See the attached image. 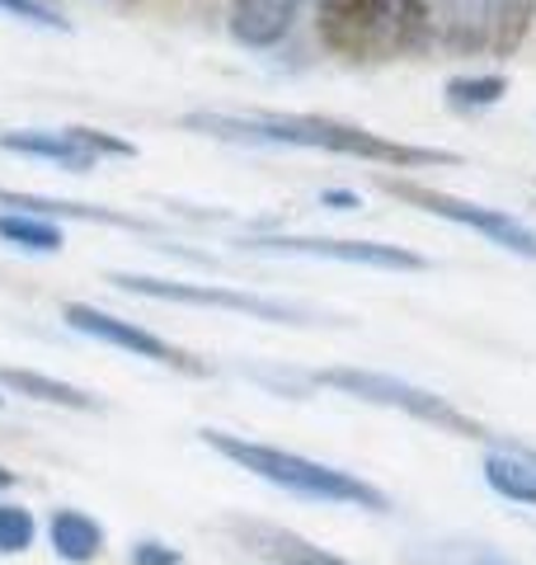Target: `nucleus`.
<instances>
[{"label":"nucleus","mask_w":536,"mask_h":565,"mask_svg":"<svg viewBox=\"0 0 536 565\" xmlns=\"http://www.w3.org/2000/svg\"><path fill=\"white\" fill-rule=\"evenodd\" d=\"M377 184L419 212H433L442 222H457V226H471L485 241H494L499 250L508 255H523V259H536V232L527 222H517L513 212L504 207H485V203H467V199H452L442 189H428V184H415V180H400V174H377Z\"/></svg>","instance_id":"423d86ee"},{"label":"nucleus","mask_w":536,"mask_h":565,"mask_svg":"<svg viewBox=\"0 0 536 565\" xmlns=\"http://www.w3.org/2000/svg\"><path fill=\"white\" fill-rule=\"evenodd\" d=\"M33 537H39V523H33L29 509L14 504V500H0V556L29 552Z\"/></svg>","instance_id":"412c9836"},{"label":"nucleus","mask_w":536,"mask_h":565,"mask_svg":"<svg viewBox=\"0 0 536 565\" xmlns=\"http://www.w3.org/2000/svg\"><path fill=\"white\" fill-rule=\"evenodd\" d=\"M0 212H24V217H43V222H89V226H118V232L132 236H160L165 226L151 217H137V212H118V207H99V203H76V199H52V193H20L0 184Z\"/></svg>","instance_id":"9b49d317"},{"label":"nucleus","mask_w":536,"mask_h":565,"mask_svg":"<svg viewBox=\"0 0 536 565\" xmlns=\"http://www.w3.org/2000/svg\"><path fill=\"white\" fill-rule=\"evenodd\" d=\"M536 24V0H494V29H490V52L494 57H517Z\"/></svg>","instance_id":"a211bd4d"},{"label":"nucleus","mask_w":536,"mask_h":565,"mask_svg":"<svg viewBox=\"0 0 536 565\" xmlns=\"http://www.w3.org/2000/svg\"><path fill=\"white\" fill-rule=\"evenodd\" d=\"M240 250L249 255H307V259H339V264H367V269H386V274H424L428 259L405 250V245H386V241H339V236H240Z\"/></svg>","instance_id":"1a4fd4ad"},{"label":"nucleus","mask_w":536,"mask_h":565,"mask_svg":"<svg viewBox=\"0 0 536 565\" xmlns=\"http://www.w3.org/2000/svg\"><path fill=\"white\" fill-rule=\"evenodd\" d=\"M47 542H52V552H57L66 565H89V561L104 556L109 533H104V523H95L85 509H52Z\"/></svg>","instance_id":"2eb2a0df"},{"label":"nucleus","mask_w":536,"mask_h":565,"mask_svg":"<svg viewBox=\"0 0 536 565\" xmlns=\"http://www.w3.org/2000/svg\"><path fill=\"white\" fill-rule=\"evenodd\" d=\"M0 386L14 396H29V401H43V405H62V411H104V401L99 396H89L81 392V386H71V382H57V377H47V373H33V367H0Z\"/></svg>","instance_id":"f3484780"},{"label":"nucleus","mask_w":536,"mask_h":565,"mask_svg":"<svg viewBox=\"0 0 536 565\" xmlns=\"http://www.w3.org/2000/svg\"><path fill=\"white\" fill-rule=\"evenodd\" d=\"M0 14L10 20H24V24H39V29H57V33H71V20L57 0H0Z\"/></svg>","instance_id":"4be33fe9"},{"label":"nucleus","mask_w":536,"mask_h":565,"mask_svg":"<svg viewBox=\"0 0 536 565\" xmlns=\"http://www.w3.org/2000/svg\"><path fill=\"white\" fill-rule=\"evenodd\" d=\"M179 128L222 137V141H245V147H301V151H330L349 156V161H372V166H396V170H428V166H461L457 151L442 147H409V141H390L382 132H367L357 122L325 118V114H217L199 109L184 114Z\"/></svg>","instance_id":"f257e3e1"},{"label":"nucleus","mask_w":536,"mask_h":565,"mask_svg":"<svg viewBox=\"0 0 536 565\" xmlns=\"http://www.w3.org/2000/svg\"><path fill=\"white\" fill-rule=\"evenodd\" d=\"M0 151L29 156V161H47L57 170L85 174L99 161H132L137 147L104 128H10L0 132Z\"/></svg>","instance_id":"0eeeda50"},{"label":"nucleus","mask_w":536,"mask_h":565,"mask_svg":"<svg viewBox=\"0 0 536 565\" xmlns=\"http://www.w3.org/2000/svg\"><path fill=\"white\" fill-rule=\"evenodd\" d=\"M203 444L236 462L240 471L259 476V481L301 494V500H320V504H349V509H367V514H390V494L382 486L363 481L344 467H330V462H315V457H301L288 448H274V444H255L245 434H226V429H203Z\"/></svg>","instance_id":"7ed1b4c3"},{"label":"nucleus","mask_w":536,"mask_h":565,"mask_svg":"<svg viewBox=\"0 0 536 565\" xmlns=\"http://www.w3.org/2000/svg\"><path fill=\"white\" fill-rule=\"evenodd\" d=\"M128 565H179V552L160 537H141V542H132Z\"/></svg>","instance_id":"5701e85b"},{"label":"nucleus","mask_w":536,"mask_h":565,"mask_svg":"<svg viewBox=\"0 0 536 565\" xmlns=\"http://www.w3.org/2000/svg\"><path fill=\"white\" fill-rule=\"evenodd\" d=\"M315 33L334 57L377 66L433 47V0H315Z\"/></svg>","instance_id":"f03ea898"},{"label":"nucleus","mask_w":536,"mask_h":565,"mask_svg":"<svg viewBox=\"0 0 536 565\" xmlns=\"http://www.w3.org/2000/svg\"><path fill=\"white\" fill-rule=\"evenodd\" d=\"M311 386H330L339 396L367 401V405H386V411H400L419 424H433L438 434H457V438H475V444H494V434L485 424H475L467 411H457L447 396L428 392V386H415L405 377L390 373H372V367H320V373L307 377Z\"/></svg>","instance_id":"20e7f679"},{"label":"nucleus","mask_w":536,"mask_h":565,"mask_svg":"<svg viewBox=\"0 0 536 565\" xmlns=\"http://www.w3.org/2000/svg\"><path fill=\"white\" fill-rule=\"evenodd\" d=\"M118 292L132 297H151V302H174V307H212V311H236L249 321H268V326H339L334 316L301 307V302H282V297H264V292H245V288H222V282H184V278H151V274H109Z\"/></svg>","instance_id":"39448f33"},{"label":"nucleus","mask_w":536,"mask_h":565,"mask_svg":"<svg viewBox=\"0 0 536 565\" xmlns=\"http://www.w3.org/2000/svg\"><path fill=\"white\" fill-rule=\"evenodd\" d=\"M301 0H231V39L240 47H278L297 24Z\"/></svg>","instance_id":"f8f14e48"},{"label":"nucleus","mask_w":536,"mask_h":565,"mask_svg":"<svg viewBox=\"0 0 536 565\" xmlns=\"http://www.w3.org/2000/svg\"><path fill=\"white\" fill-rule=\"evenodd\" d=\"M485 486L499 494V500L536 509V467L527 457V444L494 434V444L485 452Z\"/></svg>","instance_id":"ddd939ff"},{"label":"nucleus","mask_w":536,"mask_h":565,"mask_svg":"<svg viewBox=\"0 0 536 565\" xmlns=\"http://www.w3.org/2000/svg\"><path fill=\"white\" fill-rule=\"evenodd\" d=\"M62 321L76 334H89V340L122 349V353H132V359H147L156 367H170V373H184V377H207L212 373V367L203 359H193L189 349H179L170 340H160L156 330H141L137 321H122V316H109V311H99L89 302H66Z\"/></svg>","instance_id":"6e6552de"},{"label":"nucleus","mask_w":536,"mask_h":565,"mask_svg":"<svg viewBox=\"0 0 536 565\" xmlns=\"http://www.w3.org/2000/svg\"><path fill=\"white\" fill-rule=\"evenodd\" d=\"M494 0H438V33L452 57H480L490 52Z\"/></svg>","instance_id":"4468645a"},{"label":"nucleus","mask_w":536,"mask_h":565,"mask_svg":"<svg viewBox=\"0 0 536 565\" xmlns=\"http://www.w3.org/2000/svg\"><path fill=\"white\" fill-rule=\"evenodd\" d=\"M442 95L457 114H485L508 95V81L499 71H490V76H452L442 85Z\"/></svg>","instance_id":"aec40b11"},{"label":"nucleus","mask_w":536,"mask_h":565,"mask_svg":"<svg viewBox=\"0 0 536 565\" xmlns=\"http://www.w3.org/2000/svg\"><path fill=\"white\" fill-rule=\"evenodd\" d=\"M0 241L20 245L29 255H62V222H43V217H24V212H0Z\"/></svg>","instance_id":"6ab92c4d"},{"label":"nucleus","mask_w":536,"mask_h":565,"mask_svg":"<svg viewBox=\"0 0 536 565\" xmlns=\"http://www.w3.org/2000/svg\"><path fill=\"white\" fill-rule=\"evenodd\" d=\"M0 405H6V396H0Z\"/></svg>","instance_id":"a878e982"},{"label":"nucleus","mask_w":536,"mask_h":565,"mask_svg":"<svg viewBox=\"0 0 536 565\" xmlns=\"http://www.w3.org/2000/svg\"><path fill=\"white\" fill-rule=\"evenodd\" d=\"M405 565H517L508 552H499L494 542L480 537H428L409 542L400 552Z\"/></svg>","instance_id":"dca6fc26"},{"label":"nucleus","mask_w":536,"mask_h":565,"mask_svg":"<svg viewBox=\"0 0 536 565\" xmlns=\"http://www.w3.org/2000/svg\"><path fill=\"white\" fill-rule=\"evenodd\" d=\"M320 203H330V207H339V212L363 207V199H357V193H349V189H325V193H320Z\"/></svg>","instance_id":"b1692460"},{"label":"nucleus","mask_w":536,"mask_h":565,"mask_svg":"<svg viewBox=\"0 0 536 565\" xmlns=\"http://www.w3.org/2000/svg\"><path fill=\"white\" fill-rule=\"evenodd\" d=\"M222 533L236 542L245 556H255L264 565H353L344 556H334L330 546L301 537L297 527H282V523H268V519L231 514V519H222Z\"/></svg>","instance_id":"9d476101"},{"label":"nucleus","mask_w":536,"mask_h":565,"mask_svg":"<svg viewBox=\"0 0 536 565\" xmlns=\"http://www.w3.org/2000/svg\"><path fill=\"white\" fill-rule=\"evenodd\" d=\"M14 486H20V476H14L10 467H0V490H14Z\"/></svg>","instance_id":"393cba45"}]
</instances>
